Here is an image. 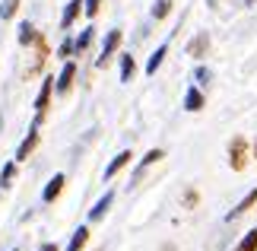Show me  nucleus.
I'll return each instance as SVG.
<instances>
[{"label": "nucleus", "mask_w": 257, "mask_h": 251, "mask_svg": "<svg viewBox=\"0 0 257 251\" xmlns=\"http://www.w3.org/2000/svg\"><path fill=\"white\" fill-rule=\"evenodd\" d=\"M248 159H251L248 140H244L241 134H235L229 140V165H232V172H244V169H248Z\"/></svg>", "instance_id": "nucleus-1"}, {"label": "nucleus", "mask_w": 257, "mask_h": 251, "mask_svg": "<svg viewBox=\"0 0 257 251\" xmlns=\"http://www.w3.org/2000/svg\"><path fill=\"white\" fill-rule=\"evenodd\" d=\"M51 96H54V76H45L42 89H38V96H35V124L45 121L48 108H51Z\"/></svg>", "instance_id": "nucleus-2"}, {"label": "nucleus", "mask_w": 257, "mask_h": 251, "mask_svg": "<svg viewBox=\"0 0 257 251\" xmlns=\"http://www.w3.org/2000/svg\"><path fill=\"white\" fill-rule=\"evenodd\" d=\"M121 42H124V32L121 29H111V32L105 35V42H102V51H98V61H95V67H105L111 57L117 54V48H121Z\"/></svg>", "instance_id": "nucleus-3"}, {"label": "nucleus", "mask_w": 257, "mask_h": 251, "mask_svg": "<svg viewBox=\"0 0 257 251\" xmlns=\"http://www.w3.org/2000/svg\"><path fill=\"white\" fill-rule=\"evenodd\" d=\"M73 79H76V61H64L61 73L54 76V93L57 96H67L73 89Z\"/></svg>", "instance_id": "nucleus-4"}, {"label": "nucleus", "mask_w": 257, "mask_h": 251, "mask_svg": "<svg viewBox=\"0 0 257 251\" xmlns=\"http://www.w3.org/2000/svg\"><path fill=\"white\" fill-rule=\"evenodd\" d=\"M38 127H42V124H35V121H32V127H29V134H26V140H23V143L16 146V162H23V159H29V156L35 153L38 140H42V134H38Z\"/></svg>", "instance_id": "nucleus-5"}, {"label": "nucleus", "mask_w": 257, "mask_h": 251, "mask_svg": "<svg viewBox=\"0 0 257 251\" xmlns=\"http://www.w3.org/2000/svg\"><path fill=\"white\" fill-rule=\"evenodd\" d=\"M64 185H67V175H64V172L51 175V182H48V185H45V191H42V200H45V204H54V200L61 197Z\"/></svg>", "instance_id": "nucleus-6"}, {"label": "nucleus", "mask_w": 257, "mask_h": 251, "mask_svg": "<svg viewBox=\"0 0 257 251\" xmlns=\"http://www.w3.org/2000/svg\"><path fill=\"white\" fill-rule=\"evenodd\" d=\"M48 42H45V35H38L35 38V61H32V67H29V76H35V73H42V67L48 64Z\"/></svg>", "instance_id": "nucleus-7"}, {"label": "nucleus", "mask_w": 257, "mask_h": 251, "mask_svg": "<svg viewBox=\"0 0 257 251\" xmlns=\"http://www.w3.org/2000/svg\"><path fill=\"white\" fill-rule=\"evenodd\" d=\"M131 159H134V153H131V149H121V153H117V156L111 159V162L105 165V182H111V178H114L117 172H121V169H127V165H131Z\"/></svg>", "instance_id": "nucleus-8"}, {"label": "nucleus", "mask_w": 257, "mask_h": 251, "mask_svg": "<svg viewBox=\"0 0 257 251\" xmlns=\"http://www.w3.org/2000/svg\"><path fill=\"white\" fill-rule=\"evenodd\" d=\"M114 204V191H105L102 197L95 200V207L89 210V223H98V219H105V213H108V207Z\"/></svg>", "instance_id": "nucleus-9"}, {"label": "nucleus", "mask_w": 257, "mask_h": 251, "mask_svg": "<svg viewBox=\"0 0 257 251\" xmlns=\"http://www.w3.org/2000/svg\"><path fill=\"white\" fill-rule=\"evenodd\" d=\"M257 204V188L254 191H248V194H244L241 200H238V204H235V210H229V216H225V219H229V223H232V219H238V216H244V213H248V210Z\"/></svg>", "instance_id": "nucleus-10"}, {"label": "nucleus", "mask_w": 257, "mask_h": 251, "mask_svg": "<svg viewBox=\"0 0 257 251\" xmlns=\"http://www.w3.org/2000/svg\"><path fill=\"white\" fill-rule=\"evenodd\" d=\"M206 105V99H203V93H200V86H191L184 93V112H200V108Z\"/></svg>", "instance_id": "nucleus-11"}, {"label": "nucleus", "mask_w": 257, "mask_h": 251, "mask_svg": "<svg viewBox=\"0 0 257 251\" xmlns=\"http://www.w3.org/2000/svg\"><path fill=\"white\" fill-rule=\"evenodd\" d=\"M206 51H210V35H206V32L194 35V38H191V45H187V54H191V57H197V61H200V57H203Z\"/></svg>", "instance_id": "nucleus-12"}, {"label": "nucleus", "mask_w": 257, "mask_h": 251, "mask_svg": "<svg viewBox=\"0 0 257 251\" xmlns=\"http://www.w3.org/2000/svg\"><path fill=\"white\" fill-rule=\"evenodd\" d=\"M80 13H83V0H70L67 10H64V16H61V29H64V32L76 23V19H80Z\"/></svg>", "instance_id": "nucleus-13"}, {"label": "nucleus", "mask_w": 257, "mask_h": 251, "mask_svg": "<svg viewBox=\"0 0 257 251\" xmlns=\"http://www.w3.org/2000/svg\"><path fill=\"white\" fill-rule=\"evenodd\" d=\"M159 159H165V153H162V149H150V153H146V156L140 159V165H137V172H134V185L140 182V178H143V172H146V169H150L153 162H159Z\"/></svg>", "instance_id": "nucleus-14"}, {"label": "nucleus", "mask_w": 257, "mask_h": 251, "mask_svg": "<svg viewBox=\"0 0 257 251\" xmlns=\"http://www.w3.org/2000/svg\"><path fill=\"white\" fill-rule=\"evenodd\" d=\"M165 54H169V45H159L156 51L150 54V61H146V76H153L156 70L162 67V61H165Z\"/></svg>", "instance_id": "nucleus-15"}, {"label": "nucleus", "mask_w": 257, "mask_h": 251, "mask_svg": "<svg viewBox=\"0 0 257 251\" xmlns=\"http://www.w3.org/2000/svg\"><path fill=\"white\" fill-rule=\"evenodd\" d=\"M38 35H42V32H38L32 23H19V45H23V48L35 45V38H38Z\"/></svg>", "instance_id": "nucleus-16"}, {"label": "nucleus", "mask_w": 257, "mask_h": 251, "mask_svg": "<svg viewBox=\"0 0 257 251\" xmlns=\"http://www.w3.org/2000/svg\"><path fill=\"white\" fill-rule=\"evenodd\" d=\"M86 242H89V226H80V229L70 235V245H67V251H83Z\"/></svg>", "instance_id": "nucleus-17"}, {"label": "nucleus", "mask_w": 257, "mask_h": 251, "mask_svg": "<svg viewBox=\"0 0 257 251\" xmlns=\"http://www.w3.org/2000/svg\"><path fill=\"white\" fill-rule=\"evenodd\" d=\"M137 73V61H134V54H121V83H131Z\"/></svg>", "instance_id": "nucleus-18"}, {"label": "nucleus", "mask_w": 257, "mask_h": 251, "mask_svg": "<svg viewBox=\"0 0 257 251\" xmlns=\"http://www.w3.org/2000/svg\"><path fill=\"white\" fill-rule=\"evenodd\" d=\"M232 251H257V226H254V229H248V232L241 235V242L235 245Z\"/></svg>", "instance_id": "nucleus-19"}, {"label": "nucleus", "mask_w": 257, "mask_h": 251, "mask_svg": "<svg viewBox=\"0 0 257 251\" xmlns=\"http://www.w3.org/2000/svg\"><path fill=\"white\" fill-rule=\"evenodd\" d=\"M16 159H10V162L4 165V169H0V188H10V182H13V178H16Z\"/></svg>", "instance_id": "nucleus-20"}, {"label": "nucleus", "mask_w": 257, "mask_h": 251, "mask_svg": "<svg viewBox=\"0 0 257 251\" xmlns=\"http://www.w3.org/2000/svg\"><path fill=\"white\" fill-rule=\"evenodd\" d=\"M73 54H76V38L67 35L64 42H61V48H57V57H61V61H70Z\"/></svg>", "instance_id": "nucleus-21"}, {"label": "nucleus", "mask_w": 257, "mask_h": 251, "mask_svg": "<svg viewBox=\"0 0 257 251\" xmlns=\"http://www.w3.org/2000/svg\"><path fill=\"white\" fill-rule=\"evenodd\" d=\"M92 38H95V29H92V26H89V29H83V32H80V38H76V54H83L86 48L92 45Z\"/></svg>", "instance_id": "nucleus-22"}, {"label": "nucleus", "mask_w": 257, "mask_h": 251, "mask_svg": "<svg viewBox=\"0 0 257 251\" xmlns=\"http://www.w3.org/2000/svg\"><path fill=\"white\" fill-rule=\"evenodd\" d=\"M172 13V0H156L153 4V19H165Z\"/></svg>", "instance_id": "nucleus-23"}, {"label": "nucleus", "mask_w": 257, "mask_h": 251, "mask_svg": "<svg viewBox=\"0 0 257 251\" xmlns=\"http://www.w3.org/2000/svg\"><path fill=\"white\" fill-rule=\"evenodd\" d=\"M16 10H19V0H4L0 4V19H13Z\"/></svg>", "instance_id": "nucleus-24"}, {"label": "nucleus", "mask_w": 257, "mask_h": 251, "mask_svg": "<svg viewBox=\"0 0 257 251\" xmlns=\"http://www.w3.org/2000/svg\"><path fill=\"white\" fill-rule=\"evenodd\" d=\"M98 10H102V0H83V13H86L89 19H95Z\"/></svg>", "instance_id": "nucleus-25"}, {"label": "nucleus", "mask_w": 257, "mask_h": 251, "mask_svg": "<svg viewBox=\"0 0 257 251\" xmlns=\"http://www.w3.org/2000/svg\"><path fill=\"white\" fill-rule=\"evenodd\" d=\"M194 79H197V86H206V83L213 79V73H210L206 67H197V70H194Z\"/></svg>", "instance_id": "nucleus-26"}, {"label": "nucleus", "mask_w": 257, "mask_h": 251, "mask_svg": "<svg viewBox=\"0 0 257 251\" xmlns=\"http://www.w3.org/2000/svg\"><path fill=\"white\" fill-rule=\"evenodd\" d=\"M184 204H187V207L197 204V191H187V194H184Z\"/></svg>", "instance_id": "nucleus-27"}, {"label": "nucleus", "mask_w": 257, "mask_h": 251, "mask_svg": "<svg viewBox=\"0 0 257 251\" xmlns=\"http://www.w3.org/2000/svg\"><path fill=\"white\" fill-rule=\"evenodd\" d=\"M38 251H61V248H57L54 242H45V245H42V248H38Z\"/></svg>", "instance_id": "nucleus-28"}, {"label": "nucleus", "mask_w": 257, "mask_h": 251, "mask_svg": "<svg viewBox=\"0 0 257 251\" xmlns=\"http://www.w3.org/2000/svg\"><path fill=\"white\" fill-rule=\"evenodd\" d=\"M251 153H254V159H257V140H254V146H251Z\"/></svg>", "instance_id": "nucleus-29"}, {"label": "nucleus", "mask_w": 257, "mask_h": 251, "mask_svg": "<svg viewBox=\"0 0 257 251\" xmlns=\"http://www.w3.org/2000/svg\"><path fill=\"white\" fill-rule=\"evenodd\" d=\"M13 251H19V248H13Z\"/></svg>", "instance_id": "nucleus-30"}]
</instances>
